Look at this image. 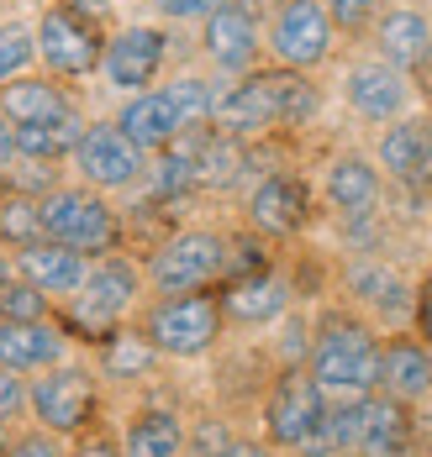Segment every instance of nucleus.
<instances>
[{
  "label": "nucleus",
  "mask_w": 432,
  "mask_h": 457,
  "mask_svg": "<svg viewBox=\"0 0 432 457\" xmlns=\"http://www.w3.org/2000/svg\"><path fill=\"white\" fill-rule=\"evenodd\" d=\"M164 16H174V21H191V16H211L216 5H227V0H153Z\"/></svg>",
  "instance_id": "nucleus-41"
},
{
  "label": "nucleus",
  "mask_w": 432,
  "mask_h": 457,
  "mask_svg": "<svg viewBox=\"0 0 432 457\" xmlns=\"http://www.w3.org/2000/svg\"><path fill=\"white\" fill-rule=\"evenodd\" d=\"M16 274L43 295H80L90 263H85V253H74L64 242H32V247L16 253Z\"/></svg>",
  "instance_id": "nucleus-17"
},
{
  "label": "nucleus",
  "mask_w": 432,
  "mask_h": 457,
  "mask_svg": "<svg viewBox=\"0 0 432 457\" xmlns=\"http://www.w3.org/2000/svg\"><path fill=\"white\" fill-rule=\"evenodd\" d=\"M38 53H43V63H48L53 74L85 79L100 63L96 21L85 11H74V5H53V11H43V21H38Z\"/></svg>",
  "instance_id": "nucleus-8"
},
{
  "label": "nucleus",
  "mask_w": 432,
  "mask_h": 457,
  "mask_svg": "<svg viewBox=\"0 0 432 457\" xmlns=\"http://www.w3.org/2000/svg\"><path fill=\"white\" fill-rule=\"evenodd\" d=\"M216 457H275V447H269V442H264V447H258V442H233L227 453H216Z\"/></svg>",
  "instance_id": "nucleus-44"
},
{
  "label": "nucleus",
  "mask_w": 432,
  "mask_h": 457,
  "mask_svg": "<svg viewBox=\"0 0 432 457\" xmlns=\"http://www.w3.org/2000/svg\"><path fill=\"white\" fill-rule=\"evenodd\" d=\"M106 5H111V0H106Z\"/></svg>",
  "instance_id": "nucleus-48"
},
{
  "label": "nucleus",
  "mask_w": 432,
  "mask_h": 457,
  "mask_svg": "<svg viewBox=\"0 0 432 457\" xmlns=\"http://www.w3.org/2000/svg\"><path fill=\"white\" fill-rule=\"evenodd\" d=\"M327 200H333L343 216H364L375 200H380V169L359 153H343L333 169H327Z\"/></svg>",
  "instance_id": "nucleus-26"
},
{
  "label": "nucleus",
  "mask_w": 432,
  "mask_h": 457,
  "mask_svg": "<svg viewBox=\"0 0 432 457\" xmlns=\"http://www.w3.org/2000/svg\"><path fill=\"white\" fill-rule=\"evenodd\" d=\"M96 405H100V389L90 378V368L58 363V368H43V378L27 384V411L53 436H80L96 420Z\"/></svg>",
  "instance_id": "nucleus-4"
},
{
  "label": "nucleus",
  "mask_w": 432,
  "mask_h": 457,
  "mask_svg": "<svg viewBox=\"0 0 432 457\" xmlns=\"http://www.w3.org/2000/svg\"><path fill=\"white\" fill-rule=\"evenodd\" d=\"M69 457H122V436L111 426H85Z\"/></svg>",
  "instance_id": "nucleus-36"
},
{
  "label": "nucleus",
  "mask_w": 432,
  "mask_h": 457,
  "mask_svg": "<svg viewBox=\"0 0 432 457\" xmlns=\"http://www.w3.org/2000/svg\"><path fill=\"white\" fill-rule=\"evenodd\" d=\"M153 184H158V195H185L195 184V153L191 147H169V153L153 163Z\"/></svg>",
  "instance_id": "nucleus-32"
},
{
  "label": "nucleus",
  "mask_w": 432,
  "mask_h": 457,
  "mask_svg": "<svg viewBox=\"0 0 432 457\" xmlns=\"http://www.w3.org/2000/svg\"><path fill=\"white\" fill-rule=\"evenodd\" d=\"M0 111L16 127H43V121H69L74 116L69 95L58 90V85H48V79H16V85H5L0 90Z\"/></svg>",
  "instance_id": "nucleus-23"
},
{
  "label": "nucleus",
  "mask_w": 432,
  "mask_h": 457,
  "mask_svg": "<svg viewBox=\"0 0 432 457\" xmlns=\"http://www.w3.org/2000/svg\"><path fill=\"white\" fill-rule=\"evenodd\" d=\"M322 415H327V395H322V384L311 378V368L290 363L285 373L269 384V395H264V442L295 453L306 436L322 431Z\"/></svg>",
  "instance_id": "nucleus-5"
},
{
  "label": "nucleus",
  "mask_w": 432,
  "mask_h": 457,
  "mask_svg": "<svg viewBox=\"0 0 432 457\" xmlns=\"http://www.w3.org/2000/svg\"><path fill=\"white\" fill-rule=\"evenodd\" d=\"M238 142L227 137V132H216V137L200 142V153H195V184H233L238 179Z\"/></svg>",
  "instance_id": "nucleus-29"
},
{
  "label": "nucleus",
  "mask_w": 432,
  "mask_h": 457,
  "mask_svg": "<svg viewBox=\"0 0 432 457\" xmlns=\"http://www.w3.org/2000/svg\"><path fill=\"white\" fill-rule=\"evenodd\" d=\"M158 358V347L148 342V331H122V326H111L106 331V347H100V368L111 373V378H132V373H148Z\"/></svg>",
  "instance_id": "nucleus-27"
},
{
  "label": "nucleus",
  "mask_w": 432,
  "mask_h": 457,
  "mask_svg": "<svg viewBox=\"0 0 432 457\" xmlns=\"http://www.w3.org/2000/svg\"><path fill=\"white\" fill-rule=\"evenodd\" d=\"M375 11H380V0H327V16H333L343 32H359Z\"/></svg>",
  "instance_id": "nucleus-37"
},
{
  "label": "nucleus",
  "mask_w": 432,
  "mask_h": 457,
  "mask_svg": "<svg viewBox=\"0 0 432 457\" xmlns=\"http://www.w3.org/2000/svg\"><path fill=\"white\" fill-rule=\"evenodd\" d=\"M185 420L174 411H138L122 426V457H180Z\"/></svg>",
  "instance_id": "nucleus-25"
},
{
  "label": "nucleus",
  "mask_w": 432,
  "mask_h": 457,
  "mask_svg": "<svg viewBox=\"0 0 432 457\" xmlns=\"http://www.w3.org/2000/svg\"><path fill=\"white\" fill-rule=\"evenodd\" d=\"M417 337L432 347V278L417 289Z\"/></svg>",
  "instance_id": "nucleus-42"
},
{
  "label": "nucleus",
  "mask_w": 432,
  "mask_h": 457,
  "mask_svg": "<svg viewBox=\"0 0 432 457\" xmlns=\"http://www.w3.org/2000/svg\"><path fill=\"white\" fill-rule=\"evenodd\" d=\"M248 216H253L258 231H275V237L295 231L306 221V184L290 179V174H269V179L248 195Z\"/></svg>",
  "instance_id": "nucleus-21"
},
{
  "label": "nucleus",
  "mask_w": 432,
  "mask_h": 457,
  "mask_svg": "<svg viewBox=\"0 0 432 457\" xmlns=\"http://www.w3.org/2000/svg\"><path fill=\"white\" fill-rule=\"evenodd\" d=\"M311 111H317V85H306L295 69H269V74H248L216 100V127L227 137H242L264 127H295Z\"/></svg>",
  "instance_id": "nucleus-2"
},
{
  "label": "nucleus",
  "mask_w": 432,
  "mask_h": 457,
  "mask_svg": "<svg viewBox=\"0 0 432 457\" xmlns=\"http://www.w3.org/2000/svg\"><path fill=\"white\" fill-rule=\"evenodd\" d=\"M233 447V431H227V420H206L200 426V436H195V457H216Z\"/></svg>",
  "instance_id": "nucleus-40"
},
{
  "label": "nucleus",
  "mask_w": 432,
  "mask_h": 457,
  "mask_svg": "<svg viewBox=\"0 0 432 457\" xmlns=\"http://www.w3.org/2000/svg\"><path fill=\"white\" fill-rule=\"evenodd\" d=\"M348 105L364 116V121H395L401 111H406V79H401V69L395 63H385V58H375V63H353L348 69Z\"/></svg>",
  "instance_id": "nucleus-15"
},
{
  "label": "nucleus",
  "mask_w": 432,
  "mask_h": 457,
  "mask_svg": "<svg viewBox=\"0 0 432 457\" xmlns=\"http://www.w3.org/2000/svg\"><path fill=\"white\" fill-rule=\"evenodd\" d=\"M164 95H169V105H174V116H180L185 132L206 127L216 116V95H211V85H200V79H174Z\"/></svg>",
  "instance_id": "nucleus-30"
},
{
  "label": "nucleus",
  "mask_w": 432,
  "mask_h": 457,
  "mask_svg": "<svg viewBox=\"0 0 432 457\" xmlns=\"http://www.w3.org/2000/svg\"><path fill=\"white\" fill-rule=\"evenodd\" d=\"M106 79L116 85V90H143L153 85V74H158V63H164V32H153V27H127V32H116L111 47H106Z\"/></svg>",
  "instance_id": "nucleus-16"
},
{
  "label": "nucleus",
  "mask_w": 432,
  "mask_h": 457,
  "mask_svg": "<svg viewBox=\"0 0 432 457\" xmlns=\"http://www.w3.org/2000/svg\"><path fill=\"white\" fill-rule=\"evenodd\" d=\"M64 353H69V342L48 320H0V368L43 373V368L64 363Z\"/></svg>",
  "instance_id": "nucleus-14"
},
{
  "label": "nucleus",
  "mask_w": 432,
  "mask_h": 457,
  "mask_svg": "<svg viewBox=\"0 0 432 457\" xmlns=\"http://www.w3.org/2000/svg\"><path fill=\"white\" fill-rule=\"evenodd\" d=\"M0 237H5V242H16V247L43 242V211H38V200L11 195V200L0 205Z\"/></svg>",
  "instance_id": "nucleus-31"
},
{
  "label": "nucleus",
  "mask_w": 432,
  "mask_h": 457,
  "mask_svg": "<svg viewBox=\"0 0 432 457\" xmlns=\"http://www.w3.org/2000/svg\"><path fill=\"white\" fill-rule=\"evenodd\" d=\"M16 163V127H5V116H0V174Z\"/></svg>",
  "instance_id": "nucleus-43"
},
{
  "label": "nucleus",
  "mask_w": 432,
  "mask_h": 457,
  "mask_svg": "<svg viewBox=\"0 0 432 457\" xmlns=\"http://www.w3.org/2000/svg\"><path fill=\"white\" fill-rule=\"evenodd\" d=\"M138 295H143V274L127 258L106 253L100 263H90V274H85V289L74 300V320L90 326V331H111L122 311L138 305Z\"/></svg>",
  "instance_id": "nucleus-10"
},
{
  "label": "nucleus",
  "mask_w": 432,
  "mask_h": 457,
  "mask_svg": "<svg viewBox=\"0 0 432 457\" xmlns=\"http://www.w3.org/2000/svg\"><path fill=\"white\" fill-rule=\"evenodd\" d=\"M380 395L390 400H432V347L422 337H390L380 342Z\"/></svg>",
  "instance_id": "nucleus-13"
},
{
  "label": "nucleus",
  "mask_w": 432,
  "mask_h": 457,
  "mask_svg": "<svg viewBox=\"0 0 432 457\" xmlns=\"http://www.w3.org/2000/svg\"><path fill=\"white\" fill-rule=\"evenodd\" d=\"M375 43H380V58L395 63V69H422L432 53V21L411 5H395L375 21Z\"/></svg>",
  "instance_id": "nucleus-20"
},
{
  "label": "nucleus",
  "mask_w": 432,
  "mask_h": 457,
  "mask_svg": "<svg viewBox=\"0 0 432 457\" xmlns=\"http://www.w3.org/2000/svg\"><path fill=\"white\" fill-rule=\"evenodd\" d=\"M11 436H16V431H11V420L0 415V457H5V447H11Z\"/></svg>",
  "instance_id": "nucleus-45"
},
{
  "label": "nucleus",
  "mask_w": 432,
  "mask_h": 457,
  "mask_svg": "<svg viewBox=\"0 0 432 457\" xmlns=\"http://www.w3.org/2000/svg\"><path fill=\"white\" fill-rule=\"evenodd\" d=\"M269 47H275V58L285 69H295V74L327 63L333 58V16H327V5H317V0H290V5H280V16L269 27Z\"/></svg>",
  "instance_id": "nucleus-9"
},
{
  "label": "nucleus",
  "mask_w": 432,
  "mask_h": 457,
  "mask_svg": "<svg viewBox=\"0 0 432 457\" xmlns=\"http://www.w3.org/2000/svg\"><path fill=\"white\" fill-rule=\"evenodd\" d=\"M21 411H27V384H21L11 368H0V415H5V420H16Z\"/></svg>",
  "instance_id": "nucleus-39"
},
{
  "label": "nucleus",
  "mask_w": 432,
  "mask_h": 457,
  "mask_svg": "<svg viewBox=\"0 0 432 457\" xmlns=\"http://www.w3.org/2000/svg\"><path fill=\"white\" fill-rule=\"evenodd\" d=\"M280 5H290V0H280Z\"/></svg>",
  "instance_id": "nucleus-47"
},
{
  "label": "nucleus",
  "mask_w": 432,
  "mask_h": 457,
  "mask_svg": "<svg viewBox=\"0 0 432 457\" xmlns=\"http://www.w3.org/2000/svg\"><path fill=\"white\" fill-rule=\"evenodd\" d=\"M5 457H69V453L58 447V436H53V431L32 426V431H16V436H11Z\"/></svg>",
  "instance_id": "nucleus-35"
},
{
  "label": "nucleus",
  "mask_w": 432,
  "mask_h": 457,
  "mask_svg": "<svg viewBox=\"0 0 432 457\" xmlns=\"http://www.w3.org/2000/svg\"><path fill=\"white\" fill-rule=\"evenodd\" d=\"M411 453H417V420L406 411V400H390V395L375 389L353 457H411Z\"/></svg>",
  "instance_id": "nucleus-18"
},
{
  "label": "nucleus",
  "mask_w": 432,
  "mask_h": 457,
  "mask_svg": "<svg viewBox=\"0 0 432 457\" xmlns=\"http://www.w3.org/2000/svg\"><path fill=\"white\" fill-rule=\"evenodd\" d=\"M74 142H80L74 116L69 121H43V127H16V158L43 163V158H58V153H74Z\"/></svg>",
  "instance_id": "nucleus-28"
},
{
  "label": "nucleus",
  "mask_w": 432,
  "mask_h": 457,
  "mask_svg": "<svg viewBox=\"0 0 432 457\" xmlns=\"http://www.w3.org/2000/svg\"><path fill=\"white\" fill-rule=\"evenodd\" d=\"M116 127L127 132V137L138 142V147H169V142L185 137V127H180V116H174V105H169V95L153 90V95H132L127 105H122V116H116Z\"/></svg>",
  "instance_id": "nucleus-22"
},
{
  "label": "nucleus",
  "mask_w": 432,
  "mask_h": 457,
  "mask_svg": "<svg viewBox=\"0 0 432 457\" xmlns=\"http://www.w3.org/2000/svg\"><path fill=\"white\" fill-rule=\"evenodd\" d=\"M206 58H216L222 69H248L253 53H258V21L242 0H227L206 16Z\"/></svg>",
  "instance_id": "nucleus-19"
},
{
  "label": "nucleus",
  "mask_w": 432,
  "mask_h": 457,
  "mask_svg": "<svg viewBox=\"0 0 432 457\" xmlns=\"http://www.w3.org/2000/svg\"><path fill=\"white\" fill-rule=\"evenodd\" d=\"M311 378L322 384L327 400H353L380 389V331L369 320L327 311L311 337Z\"/></svg>",
  "instance_id": "nucleus-1"
},
{
  "label": "nucleus",
  "mask_w": 432,
  "mask_h": 457,
  "mask_svg": "<svg viewBox=\"0 0 432 457\" xmlns=\"http://www.w3.org/2000/svg\"><path fill=\"white\" fill-rule=\"evenodd\" d=\"M5 284H11V263H5V258H0V289H5Z\"/></svg>",
  "instance_id": "nucleus-46"
},
{
  "label": "nucleus",
  "mask_w": 432,
  "mask_h": 457,
  "mask_svg": "<svg viewBox=\"0 0 432 457\" xmlns=\"http://www.w3.org/2000/svg\"><path fill=\"white\" fill-rule=\"evenodd\" d=\"M380 169L406 189H428L432 184V121L428 116H406L380 137Z\"/></svg>",
  "instance_id": "nucleus-12"
},
{
  "label": "nucleus",
  "mask_w": 432,
  "mask_h": 457,
  "mask_svg": "<svg viewBox=\"0 0 432 457\" xmlns=\"http://www.w3.org/2000/svg\"><path fill=\"white\" fill-rule=\"evenodd\" d=\"M43 316H48V295L32 289L27 278L0 289V320H43Z\"/></svg>",
  "instance_id": "nucleus-33"
},
{
  "label": "nucleus",
  "mask_w": 432,
  "mask_h": 457,
  "mask_svg": "<svg viewBox=\"0 0 432 457\" xmlns=\"http://www.w3.org/2000/svg\"><path fill=\"white\" fill-rule=\"evenodd\" d=\"M38 211H43V237L74 253H106L116 242V216L90 189H53L38 200Z\"/></svg>",
  "instance_id": "nucleus-7"
},
{
  "label": "nucleus",
  "mask_w": 432,
  "mask_h": 457,
  "mask_svg": "<svg viewBox=\"0 0 432 457\" xmlns=\"http://www.w3.org/2000/svg\"><path fill=\"white\" fill-rule=\"evenodd\" d=\"M227 274V242L216 231H180L148 258V284L158 295H191Z\"/></svg>",
  "instance_id": "nucleus-6"
},
{
  "label": "nucleus",
  "mask_w": 432,
  "mask_h": 457,
  "mask_svg": "<svg viewBox=\"0 0 432 457\" xmlns=\"http://www.w3.org/2000/svg\"><path fill=\"white\" fill-rule=\"evenodd\" d=\"M222 300L211 295H164L153 311H148L143 331L148 342L164 353V358H206L222 337Z\"/></svg>",
  "instance_id": "nucleus-3"
},
{
  "label": "nucleus",
  "mask_w": 432,
  "mask_h": 457,
  "mask_svg": "<svg viewBox=\"0 0 432 457\" xmlns=\"http://www.w3.org/2000/svg\"><path fill=\"white\" fill-rule=\"evenodd\" d=\"M285 305H290V289H285V278H275V274H248L222 295V316L242 320V326H264V320L280 316Z\"/></svg>",
  "instance_id": "nucleus-24"
},
{
  "label": "nucleus",
  "mask_w": 432,
  "mask_h": 457,
  "mask_svg": "<svg viewBox=\"0 0 432 457\" xmlns=\"http://www.w3.org/2000/svg\"><path fill=\"white\" fill-rule=\"evenodd\" d=\"M32 53H38V43H32L27 27H5L0 32V90H5V79H16L32 63Z\"/></svg>",
  "instance_id": "nucleus-34"
},
{
  "label": "nucleus",
  "mask_w": 432,
  "mask_h": 457,
  "mask_svg": "<svg viewBox=\"0 0 432 457\" xmlns=\"http://www.w3.org/2000/svg\"><path fill=\"white\" fill-rule=\"evenodd\" d=\"M74 163L80 174L100 189H122L143 174V147L127 137L122 127H85L74 142Z\"/></svg>",
  "instance_id": "nucleus-11"
},
{
  "label": "nucleus",
  "mask_w": 432,
  "mask_h": 457,
  "mask_svg": "<svg viewBox=\"0 0 432 457\" xmlns=\"http://www.w3.org/2000/svg\"><path fill=\"white\" fill-rule=\"evenodd\" d=\"M353 284H359L364 300H375V305H395V300H401V278L395 274H359Z\"/></svg>",
  "instance_id": "nucleus-38"
}]
</instances>
